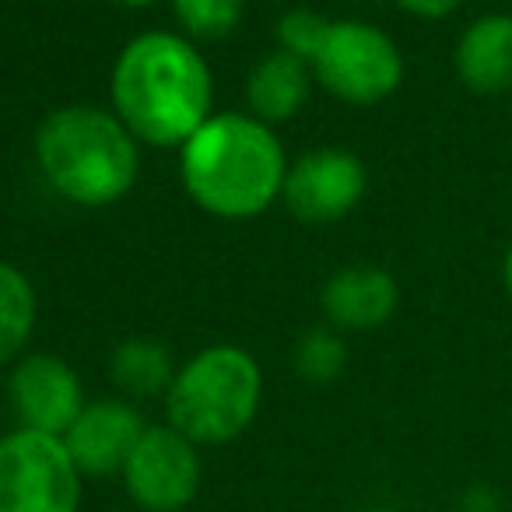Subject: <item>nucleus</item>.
Returning a JSON list of instances; mask_svg holds the SVG:
<instances>
[{"label":"nucleus","instance_id":"nucleus-1","mask_svg":"<svg viewBox=\"0 0 512 512\" xmlns=\"http://www.w3.org/2000/svg\"><path fill=\"white\" fill-rule=\"evenodd\" d=\"M109 102L141 144L179 151L214 116L211 64L183 32H141L116 53Z\"/></svg>","mask_w":512,"mask_h":512},{"label":"nucleus","instance_id":"nucleus-2","mask_svg":"<svg viewBox=\"0 0 512 512\" xmlns=\"http://www.w3.org/2000/svg\"><path fill=\"white\" fill-rule=\"evenodd\" d=\"M288 176L285 144L256 116L214 113L179 148V179L193 204L221 221H249L281 200Z\"/></svg>","mask_w":512,"mask_h":512},{"label":"nucleus","instance_id":"nucleus-3","mask_svg":"<svg viewBox=\"0 0 512 512\" xmlns=\"http://www.w3.org/2000/svg\"><path fill=\"white\" fill-rule=\"evenodd\" d=\"M32 155L46 186L74 207L120 204L141 179V141L113 109L88 102L46 113Z\"/></svg>","mask_w":512,"mask_h":512},{"label":"nucleus","instance_id":"nucleus-4","mask_svg":"<svg viewBox=\"0 0 512 512\" xmlns=\"http://www.w3.org/2000/svg\"><path fill=\"white\" fill-rule=\"evenodd\" d=\"M162 400L165 421L200 449L228 446L260 414L264 369L239 344H211L179 365Z\"/></svg>","mask_w":512,"mask_h":512},{"label":"nucleus","instance_id":"nucleus-5","mask_svg":"<svg viewBox=\"0 0 512 512\" xmlns=\"http://www.w3.org/2000/svg\"><path fill=\"white\" fill-rule=\"evenodd\" d=\"M309 71L334 99L348 106H379L404 85V53L379 25L362 18H330Z\"/></svg>","mask_w":512,"mask_h":512},{"label":"nucleus","instance_id":"nucleus-6","mask_svg":"<svg viewBox=\"0 0 512 512\" xmlns=\"http://www.w3.org/2000/svg\"><path fill=\"white\" fill-rule=\"evenodd\" d=\"M85 477L60 435L11 428L0 435V512H81Z\"/></svg>","mask_w":512,"mask_h":512},{"label":"nucleus","instance_id":"nucleus-7","mask_svg":"<svg viewBox=\"0 0 512 512\" xmlns=\"http://www.w3.org/2000/svg\"><path fill=\"white\" fill-rule=\"evenodd\" d=\"M204 460L200 446L165 421L148 425L130 460L120 470V484L137 512H186L200 495Z\"/></svg>","mask_w":512,"mask_h":512},{"label":"nucleus","instance_id":"nucleus-8","mask_svg":"<svg viewBox=\"0 0 512 512\" xmlns=\"http://www.w3.org/2000/svg\"><path fill=\"white\" fill-rule=\"evenodd\" d=\"M369 190L365 162L348 148H316L288 162L281 204L302 225H334L362 204Z\"/></svg>","mask_w":512,"mask_h":512},{"label":"nucleus","instance_id":"nucleus-9","mask_svg":"<svg viewBox=\"0 0 512 512\" xmlns=\"http://www.w3.org/2000/svg\"><path fill=\"white\" fill-rule=\"evenodd\" d=\"M4 397H8V414L15 418V428H32L46 435H64L81 414V407L88 404L78 369L50 351H25L11 365Z\"/></svg>","mask_w":512,"mask_h":512},{"label":"nucleus","instance_id":"nucleus-10","mask_svg":"<svg viewBox=\"0 0 512 512\" xmlns=\"http://www.w3.org/2000/svg\"><path fill=\"white\" fill-rule=\"evenodd\" d=\"M144 428L148 421H144L141 407L116 393V397L88 400L60 439H64L81 477H120Z\"/></svg>","mask_w":512,"mask_h":512},{"label":"nucleus","instance_id":"nucleus-11","mask_svg":"<svg viewBox=\"0 0 512 512\" xmlns=\"http://www.w3.org/2000/svg\"><path fill=\"white\" fill-rule=\"evenodd\" d=\"M320 306L330 327L344 330H379L393 320L400 306V285L386 267L348 264L323 281Z\"/></svg>","mask_w":512,"mask_h":512},{"label":"nucleus","instance_id":"nucleus-12","mask_svg":"<svg viewBox=\"0 0 512 512\" xmlns=\"http://www.w3.org/2000/svg\"><path fill=\"white\" fill-rule=\"evenodd\" d=\"M453 71L474 95L512 92V15L488 11L460 32L453 46Z\"/></svg>","mask_w":512,"mask_h":512},{"label":"nucleus","instance_id":"nucleus-13","mask_svg":"<svg viewBox=\"0 0 512 512\" xmlns=\"http://www.w3.org/2000/svg\"><path fill=\"white\" fill-rule=\"evenodd\" d=\"M313 71L306 60H299L288 50H274L264 60H256V67L246 78V113L256 116L267 127L288 123L306 109L309 95H313Z\"/></svg>","mask_w":512,"mask_h":512},{"label":"nucleus","instance_id":"nucleus-14","mask_svg":"<svg viewBox=\"0 0 512 512\" xmlns=\"http://www.w3.org/2000/svg\"><path fill=\"white\" fill-rule=\"evenodd\" d=\"M176 369L179 365L172 362V351L151 337H127L109 355V379H113L116 393L134 400V404L165 397Z\"/></svg>","mask_w":512,"mask_h":512},{"label":"nucleus","instance_id":"nucleus-15","mask_svg":"<svg viewBox=\"0 0 512 512\" xmlns=\"http://www.w3.org/2000/svg\"><path fill=\"white\" fill-rule=\"evenodd\" d=\"M39 320V295L22 267L0 260V369L29 351Z\"/></svg>","mask_w":512,"mask_h":512},{"label":"nucleus","instance_id":"nucleus-16","mask_svg":"<svg viewBox=\"0 0 512 512\" xmlns=\"http://www.w3.org/2000/svg\"><path fill=\"white\" fill-rule=\"evenodd\" d=\"M292 365L299 372V379L313 386H327L337 383L348 369V341L337 327L320 323V327L306 330V334L295 341L292 351Z\"/></svg>","mask_w":512,"mask_h":512},{"label":"nucleus","instance_id":"nucleus-17","mask_svg":"<svg viewBox=\"0 0 512 512\" xmlns=\"http://www.w3.org/2000/svg\"><path fill=\"white\" fill-rule=\"evenodd\" d=\"M172 18L193 43L228 39L246 18V0H169Z\"/></svg>","mask_w":512,"mask_h":512},{"label":"nucleus","instance_id":"nucleus-18","mask_svg":"<svg viewBox=\"0 0 512 512\" xmlns=\"http://www.w3.org/2000/svg\"><path fill=\"white\" fill-rule=\"evenodd\" d=\"M330 18L320 15V11L313 8H295L288 11V15H281L278 29H274V36H278V46L288 53H295L299 60H313L316 46L323 43V32H327Z\"/></svg>","mask_w":512,"mask_h":512},{"label":"nucleus","instance_id":"nucleus-19","mask_svg":"<svg viewBox=\"0 0 512 512\" xmlns=\"http://www.w3.org/2000/svg\"><path fill=\"white\" fill-rule=\"evenodd\" d=\"M390 4L404 11V15L421 18V22H439V18L456 15L463 0H390Z\"/></svg>","mask_w":512,"mask_h":512},{"label":"nucleus","instance_id":"nucleus-20","mask_svg":"<svg viewBox=\"0 0 512 512\" xmlns=\"http://www.w3.org/2000/svg\"><path fill=\"white\" fill-rule=\"evenodd\" d=\"M460 512H502V505H498V495H495V491L484 488V484H474V488L463 491Z\"/></svg>","mask_w":512,"mask_h":512},{"label":"nucleus","instance_id":"nucleus-21","mask_svg":"<svg viewBox=\"0 0 512 512\" xmlns=\"http://www.w3.org/2000/svg\"><path fill=\"white\" fill-rule=\"evenodd\" d=\"M502 288H505V295H509V302H512V242L505 246V256H502Z\"/></svg>","mask_w":512,"mask_h":512},{"label":"nucleus","instance_id":"nucleus-22","mask_svg":"<svg viewBox=\"0 0 512 512\" xmlns=\"http://www.w3.org/2000/svg\"><path fill=\"white\" fill-rule=\"evenodd\" d=\"M109 4H116V8H127V11H144V8H155V4H162V0H109Z\"/></svg>","mask_w":512,"mask_h":512},{"label":"nucleus","instance_id":"nucleus-23","mask_svg":"<svg viewBox=\"0 0 512 512\" xmlns=\"http://www.w3.org/2000/svg\"><path fill=\"white\" fill-rule=\"evenodd\" d=\"M4 414H8V397H4V386H0V425H4ZM4 435V432H0Z\"/></svg>","mask_w":512,"mask_h":512},{"label":"nucleus","instance_id":"nucleus-24","mask_svg":"<svg viewBox=\"0 0 512 512\" xmlns=\"http://www.w3.org/2000/svg\"><path fill=\"white\" fill-rule=\"evenodd\" d=\"M362 512H393V509H362Z\"/></svg>","mask_w":512,"mask_h":512}]
</instances>
